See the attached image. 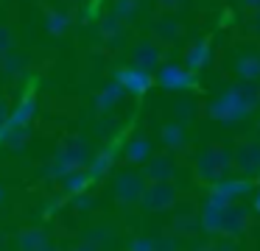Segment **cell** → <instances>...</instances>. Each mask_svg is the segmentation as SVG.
<instances>
[{
	"mask_svg": "<svg viewBox=\"0 0 260 251\" xmlns=\"http://www.w3.org/2000/svg\"><path fill=\"white\" fill-rule=\"evenodd\" d=\"M257 106H260V87L254 81H243L230 87L224 95H218L207 106V115L221 123H235V120H243Z\"/></svg>",
	"mask_w": 260,
	"mask_h": 251,
	"instance_id": "obj_1",
	"label": "cell"
},
{
	"mask_svg": "<svg viewBox=\"0 0 260 251\" xmlns=\"http://www.w3.org/2000/svg\"><path fill=\"white\" fill-rule=\"evenodd\" d=\"M232 165H235V159H232V154L226 148H221V145H207V148L196 156V176L202 178V182L215 184L230 173Z\"/></svg>",
	"mask_w": 260,
	"mask_h": 251,
	"instance_id": "obj_2",
	"label": "cell"
},
{
	"mask_svg": "<svg viewBox=\"0 0 260 251\" xmlns=\"http://www.w3.org/2000/svg\"><path fill=\"white\" fill-rule=\"evenodd\" d=\"M176 201H179V193L171 182H148L140 206L146 212H168L176 206Z\"/></svg>",
	"mask_w": 260,
	"mask_h": 251,
	"instance_id": "obj_3",
	"label": "cell"
},
{
	"mask_svg": "<svg viewBox=\"0 0 260 251\" xmlns=\"http://www.w3.org/2000/svg\"><path fill=\"white\" fill-rule=\"evenodd\" d=\"M146 187H148L146 176L137 173V170H120L118 176H115V198H118V204H123V206L140 204Z\"/></svg>",
	"mask_w": 260,
	"mask_h": 251,
	"instance_id": "obj_4",
	"label": "cell"
},
{
	"mask_svg": "<svg viewBox=\"0 0 260 251\" xmlns=\"http://www.w3.org/2000/svg\"><path fill=\"white\" fill-rule=\"evenodd\" d=\"M53 159H56V162H64V165L73 167V170L90 167V162H92L90 145H87L81 137H68V139H62V145L56 148V156H53Z\"/></svg>",
	"mask_w": 260,
	"mask_h": 251,
	"instance_id": "obj_5",
	"label": "cell"
},
{
	"mask_svg": "<svg viewBox=\"0 0 260 251\" xmlns=\"http://www.w3.org/2000/svg\"><path fill=\"white\" fill-rule=\"evenodd\" d=\"M115 81H118L129 95H143L154 84V76L132 64V67H118V70H115Z\"/></svg>",
	"mask_w": 260,
	"mask_h": 251,
	"instance_id": "obj_6",
	"label": "cell"
},
{
	"mask_svg": "<svg viewBox=\"0 0 260 251\" xmlns=\"http://www.w3.org/2000/svg\"><path fill=\"white\" fill-rule=\"evenodd\" d=\"M157 81L165 89H193L196 87V73H190L182 64H162L157 73Z\"/></svg>",
	"mask_w": 260,
	"mask_h": 251,
	"instance_id": "obj_7",
	"label": "cell"
},
{
	"mask_svg": "<svg viewBox=\"0 0 260 251\" xmlns=\"http://www.w3.org/2000/svg\"><path fill=\"white\" fill-rule=\"evenodd\" d=\"M230 204H224L221 198H215V195H207L202 204V212H199V223H202V229L207 234H218L221 226H224V209Z\"/></svg>",
	"mask_w": 260,
	"mask_h": 251,
	"instance_id": "obj_8",
	"label": "cell"
},
{
	"mask_svg": "<svg viewBox=\"0 0 260 251\" xmlns=\"http://www.w3.org/2000/svg\"><path fill=\"white\" fill-rule=\"evenodd\" d=\"M159 61H162V48L157 42H151V39H140L132 48V64L140 67V70L154 73L159 67Z\"/></svg>",
	"mask_w": 260,
	"mask_h": 251,
	"instance_id": "obj_9",
	"label": "cell"
},
{
	"mask_svg": "<svg viewBox=\"0 0 260 251\" xmlns=\"http://www.w3.org/2000/svg\"><path fill=\"white\" fill-rule=\"evenodd\" d=\"M232 159H235V167H241L246 176H257L260 173V142H241L235 148V154H232Z\"/></svg>",
	"mask_w": 260,
	"mask_h": 251,
	"instance_id": "obj_10",
	"label": "cell"
},
{
	"mask_svg": "<svg viewBox=\"0 0 260 251\" xmlns=\"http://www.w3.org/2000/svg\"><path fill=\"white\" fill-rule=\"evenodd\" d=\"M249 229V212H246V206H241V204H235L232 201L230 206L224 209V226H221V232L226 234V237H241L243 232Z\"/></svg>",
	"mask_w": 260,
	"mask_h": 251,
	"instance_id": "obj_11",
	"label": "cell"
},
{
	"mask_svg": "<svg viewBox=\"0 0 260 251\" xmlns=\"http://www.w3.org/2000/svg\"><path fill=\"white\" fill-rule=\"evenodd\" d=\"M174 173H176V162H174V156H168V154L151 156V159L146 162V167H143L146 182H171Z\"/></svg>",
	"mask_w": 260,
	"mask_h": 251,
	"instance_id": "obj_12",
	"label": "cell"
},
{
	"mask_svg": "<svg viewBox=\"0 0 260 251\" xmlns=\"http://www.w3.org/2000/svg\"><path fill=\"white\" fill-rule=\"evenodd\" d=\"M249 190H252V184H249L246 178H221V182H215L213 187H210V195L221 198L224 204H232L238 195L249 193Z\"/></svg>",
	"mask_w": 260,
	"mask_h": 251,
	"instance_id": "obj_13",
	"label": "cell"
},
{
	"mask_svg": "<svg viewBox=\"0 0 260 251\" xmlns=\"http://www.w3.org/2000/svg\"><path fill=\"white\" fill-rule=\"evenodd\" d=\"M123 159L129 165H143V162L151 159V139L146 134H135L132 139H126L123 145Z\"/></svg>",
	"mask_w": 260,
	"mask_h": 251,
	"instance_id": "obj_14",
	"label": "cell"
},
{
	"mask_svg": "<svg viewBox=\"0 0 260 251\" xmlns=\"http://www.w3.org/2000/svg\"><path fill=\"white\" fill-rule=\"evenodd\" d=\"M34 117H37V98L34 95H25V98L14 106L12 115H9V126L12 128H28Z\"/></svg>",
	"mask_w": 260,
	"mask_h": 251,
	"instance_id": "obj_15",
	"label": "cell"
},
{
	"mask_svg": "<svg viewBox=\"0 0 260 251\" xmlns=\"http://www.w3.org/2000/svg\"><path fill=\"white\" fill-rule=\"evenodd\" d=\"M207 61H210V39H199V42H193L190 50H187V56H185V67L190 73H199V70L207 67Z\"/></svg>",
	"mask_w": 260,
	"mask_h": 251,
	"instance_id": "obj_16",
	"label": "cell"
},
{
	"mask_svg": "<svg viewBox=\"0 0 260 251\" xmlns=\"http://www.w3.org/2000/svg\"><path fill=\"white\" fill-rule=\"evenodd\" d=\"M202 229V223H199V215H193V209H182L174 215V221H171V232L176 234V237H187V234L199 232Z\"/></svg>",
	"mask_w": 260,
	"mask_h": 251,
	"instance_id": "obj_17",
	"label": "cell"
},
{
	"mask_svg": "<svg viewBox=\"0 0 260 251\" xmlns=\"http://www.w3.org/2000/svg\"><path fill=\"white\" fill-rule=\"evenodd\" d=\"M154 37H157L162 45H171V42H176V39L182 37V25L176 20H171L168 14L157 17V20H154Z\"/></svg>",
	"mask_w": 260,
	"mask_h": 251,
	"instance_id": "obj_18",
	"label": "cell"
},
{
	"mask_svg": "<svg viewBox=\"0 0 260 251\" xmlns=\"http://www.w3.org/2000/svg\"><path fill=\"white\" fill-rule=\"evenodd\" d=\"M123 95H126V89L120 87L118 81L107 84V87H104L101 92L95 95V109H98V112H109L112 106H118L120 100H123Z\"/></svg>",
	"mask_w": 260,
	"mask_h": 251,
	"instance_id": "obj_19",
	"label": "cell"
},
{
	"mask_svg": "<svg viewBox=\"0 0 260 251\" xmlns=\"http://www.w3.org/2000/svg\"><path fill=\"white\" fill-rule=\"evenodd\" d=\"M235 73L243 81H257L260 78V53H243L235 61Z\"/></svg>",
	"mask_w": 260,
	"mask_h": 251,
	"instance_id": "obj_20",
	"label": "cell"
},
{
	"mask_svg": "<svg viewBox=\"0 0 260 251\" xmlns=\"http://www.w3.org/2000/svg\"><path fill=\"white\" fill-rule=\"evenodd\" d=\"M48 245V234L42 229H23L17 234V248L20 251H42Z\"/></svg>",
	"mask_w": 260,
	"mask_h": 251,
	"instance_id": "obj_21",
	"label": "cell"
},
{
	"mask_svg": "<svg viewBox=\"0 0 260 251\" xmlns=\"http://www.w3.org/2000/svg\"><path fill=\"white\" fill-rule=\"evenodd\" d=\"M25 64H28V56H25L23 50H12V53L0 56V73H6L9 78L20 76V73L25 70Z\"/></svg>",
	"mask_w": 260,
	"mask_h": 251,
	"instance_id": "obj_22",
	"label": "cell"
},
{
	"mask_svg": "<svg viewBox=\"0 0 260 251\" xmlns=\"http://www.w3.org/2000/svg\"><path fill=\"white\" fill-rule=\"evenodd\" d=\"M112 165H115V151H112V148H104L101 154L92 156V162H90V176H92V178L107 176V173L112 170Z\"/></svg>",
	"mask_w": 260,
	"mask_h": 251,
	"instance_id": "obj_23",
	"label": "cell"
},
{
	"mask_svg": "<svg viewBox=\"0 0 260 251\" xmlns=\"http://www.w3.org/2000/svg\"><path fill=\"white\" fill-rule=\"evenodd\" d=\"M45 28H48V33H53V37H62V33H68V28H70V17L64 14V11L48 9L45 11Z\"/></svg>",
	"mask_w": 260,
	"mask_h": 251,
	"instance_id": "obj_24",
	"label": "cell"
},
{
	"mask_svg": "<svg viewBox=\"0 0 260 251\" xmlns=\"http://www.w3.org/2000/svg\"><path fill=\"white\" fill-rule=\"evenodd\" d=\"M162 145L171 151L185 148V128H182L179 123H165L162 126Z\"/></svg>",
	"mask_w": 260,
	"mask_h": 251,
	"instance_id": "obj_25",
	"label": "cell"
},
{
	"mask_svg": "<svg viewBox=\"0 0 260 251\" xmlns=\"http://www.w3.org/2000/svg\"><path fill=\"white\" fill-rule=\"evenodd\" d=\"M64 182V190H68V193H84L87 190V184L92 182V176H90V170H73L70 173V176H64L62 178Z\"/></svg>",
	"mask_w": 260,
	"mask_h": 251,
	"instance_id": "obj_26",
	"label": "cell"
},
{
	"mask_svg": "<svg viewBox=\"0 0 260 251\" xmlns=\"http://www.w3.org/2000/svg\"><path fill=\"white\" fill-rule=\"evenodd\" d=\"M101 37H104V42H118V39L123 37V22L115 14H109L107 20L101 22Z\"/></svg>",
	"mask_w": 260,
	"mask_h": 251,
	"instance_id": "obj_27",
	"label": "cell"
},
{
	"mask_svg": "<svg viewBox=\"0 0 260 251\" xmlns=\"http://www.w3.org/2000/svg\"><path fill=\"white\" fill-rule=\"evenodd\" d=\"M9 126V123H6ZM28 134H31V128H12L9 126V134H6V145L12 151H23L25 145H28Z\"/></svg>",
	"mask_w": 260,
	"mask_h": 251,
	"instance_id": "obj_28",
	"label": "cell"
},
{
	"mask_svg": "<svg viewBox=\"0 0 260 251\" xmlns=\"http://www.w3.org/2000/svg\"><path fill=\"white\" fill-rule=\"evenodd\" d=\"M140 9V0H115V17L120 22H129Z\"/></svg>",
	"mask_w": 260,
	"mask_h": 251,
	"instance_id": "obj_29",
	"label": "cell"
},
{
	"mask_svg": "<svg viewBox=\"0 0 260 251\" xmlns=\"http://www.w3.org/2000/svg\"><path fill=\"white\" fill-rule=\"evenodd\" d=\"M154 248H157V251H179V237H176L174 232H171V234H159V237L154 240Z\"/></svg>",
	"mask_w": 260,
	"mask_h": 251,
	"instance_id": "obj_30",
	"label": "cell"
},
{
	"mask_svg": "<svg viewBox=\"0 0 260 251\" xmlns=\"http://www.w3.org/2000/svg\"><path fill=\"white\" fill-rule=\"evenodd\" d=\"M14 50V31L9 25H0V56Z\"/></svg>",
	"mask_w": 260,
	"mask_h": 251,
	"instance_id": "obj_31",
	"label": "cell"
},
{
	"mask_svg": "<svg viewBox=\"0 0 260 251\" xmlns=\"http://www.w3.org/2000/svg\"><path fill=\"white\" fill-rule=\"evenodd\" d=\"M129 251H157V248H154V240L151 237H135L129 243Z\"/></svg>",
	"mask_w": 260,
	"mask_h": 251,
	"instance_id": "obj_32",
	"label": "cell"
},
{
	"mask_svg": "<svg viewBox=\"0 0 260 251\" xmlns=\"http://www.w3.org/2000/svg\"><path fill=\"white\" fill-rule=\"evenodd\" d=\"M174 112H176V117H182V120H185L187 115H193V103H190V100H179V103L174 106Z\"/></svg>",
	"mask_w": 260,
	"mask_h": 251,
	"instance_id": "obj_33",
	"label": "cell"
},
{
	"mask_svg": "<svg viewBox=\"0 0 260 251\" xmlns=\"http://www.w3.org/2000/svg\"><path fill=\"white\" fill-rule=\"evenodd\" d=\"M235 243H238L235 237H226V240H221V243H215V248L218 251H235Z\"/></svg>",
	"mask_w": 260,
	"mask_h": 251,
	"instance_id": "obj_34",
	"label": "cell"
},
{
	"mask_svg": "<svg viewBox=\"0 0 260 251\" xmlns=\"http://www.w3.org/2000/svg\"><path fill=\"white\" fill-rule=\"evenodd\" d=\"M9 115H12V112H9L6 98H0V126H3V123H9Z\"/></svg>",
	"mask_w": 260,
	"mask_h": 251,
	"instance_id": "obj_35",
	"label": "cell"
},
{
	"mask_svg": "<svg viewBox=\"0 0 260 251\" xmlns=\"http://www.w3.org/2000/svg\"><path fill=\"white\" fill-rule=\"evenodd\" d=\"M115 128V123L112 120H104V123H98V134H109Z\"/></svg>",
	"mask_w": 260,
	"mask_h": 251,
	"instance_id": "obj_36",
	"label": "cell"
},
{
	"mask_svg": "<svg viewBox=\"0 0 260 251\" xmlns=\"http://www.w3.org/2000/svg\"><path fill=\"white\" fill-rule=\"evenodd\" d=\"M70 251H98V248H95L92 243H87V240H84L81 245H76V248H70Z\"/></svg>",
	"mask_w": 260,
	"mask_h": 251,
	"instance_id": "obj_37",
	"label": "cell"
},
{
	"mask_svg": "<svg viewBox=\"0 0 260 251\" xmlns=\"http://www.w3.org/2000/svg\"><path fill=\"white\" fill-rule=\"evenodd\" d=\"M76 204H79L76 209H90V198H87V195H84V198L79 195V198H76Z\"/></svg>",
	"mask_w": 260,
	"mask_h": 251,
	"instance_id": "obj_38",
	"label": "cell"
},
{
	"mask_svg": "<svg viewBox=\"0 0 260 251\" xmlns=\"http://www.w3.org/2000/svg\"><path fill=\"white\" fill-rule=\"evenodd\" d=\"M246 9H260V0H241Z\"/></svg>",
	"mask_w": 260,
	"mask_h": 251,
	"instance_id": "obj_39",
	"label": "cell"
},
{
	"mask_svg": "<svg viewBox=\"0 0 260 251\" xmlns=\"http://www.w3.org/2000/svg\"><path fill=\"white\" fill-rule=\"evenodd\" d=\"M179 3H185V0H159V6H179Z\"/></svg>",
	"mask_w": 260,
	"mask_h": 251,
	"instance_id": "obj_40",
	"label": "cell"
},
{
	"mask_svg": "<svg viewBox=\"0 0 260 251\" xmlns=\"http://www.w3.org/2000/svg\"><path fill=\"white\" fill-rule=\"evenodd\" d=\"M6 243H9V237H6V232H0V251L6 248Z\"/></svg>",
	"mask_w": 260,
	"mask_h": 251,
	"instance_id": "obj_41",
	"label": "cell"
},
{
	"mask_svg": "<svg viewBox=\"0 0 260 251\" xmlns=\"http://www.w3.org/2000/svg\"><path fill=\"white\" fill-rule=\"evenodd\" d=\"M254 209L260 212V187H257V193H254Z\"/></svg>",
	"mask_w": 260,
	"mask_h": 251,
	"instance_id": "obj_42",
	"label": "cell"
},
{
	"mask_svg": "<svg viewBox=\"0 0 260 251\" xmlns=\"http://www.w3.org/2000/svg\"><path fill=\"white\" fill-rule=\"evenodd\" d=\"M254 28H257V33H260V9H257V14H254Z\"/></svg>",
	"mask_w": 260,
	"mask_h": 251,
	"instance_id": "obj_43",
	"label": "cell"
},
{
	"mask_svg": "<svg viewBox=\"0 0 260 251\" xmlns=\"http://www.w3.org/2000/svg\"><path fill=\"white\" fill-rule=\"evenodd\" d=\"M6 201V190H3V184H0V204Z\"/></svg>",
	"mask_w": 260,
	"mask_h": 251,
	"instance_id": "obj_44",
	"label": "cell"
},
{
	"mask_svg": "<svg viewBox=\"0 0 260 251\" xmlns=\"http://www.w3.org/2000/svg\"><path fill=\"white\" fill-rule=\"evenodd\" d=\"M199 251H218L215 245H204V248H199Z\"/></svg>",
	"mask_w": 260,
	"mask_h": 251,
	"instance_id": "obj_45",
	"label": "cell"
},
{
	"mask_svg": "<svg viewBox=\"0 0 260 251\" xmlns=\"http://www.w3.org/2000/svg\"><path fill=\"white\" fill-rule=\"evenodd\" d=\"M42 251H56V248H53V245H51V243H48V245H45V248H42Z\"/></svg>",
	"mask_w": 260,
	"mask_h": 251,
	"instance_id": "obj_46",
	"label": "cell"
},
{
	"mask_svg": "<svg viewBox=\"0 0 260 251\" xmlns=\"http://www.w3.org/2000/svg\"><path fill=\"white\" fill-rule=\"evenodd\" d=\"M257 182H260V173H257Z\"/></svg>",
	"mask_w": 260,
	"mask_h": 251,
	"instance_id": "obj_47",
	"label": "cell"
},
{
	"mask_svg": "<svg viewBox=\"0 0 260 251\" xmlns=\"http://www.w3.org/2000/svg\"><path fill=\"white\" fill-rule=\"evenodd\" d=\"M257 128H260V123H257Z\"/></svg>",
	"mask_w": 260,
	"mask_h": 251,
	"instance_id": "obj_48",
	"label": "cell"
}]
</instances>
